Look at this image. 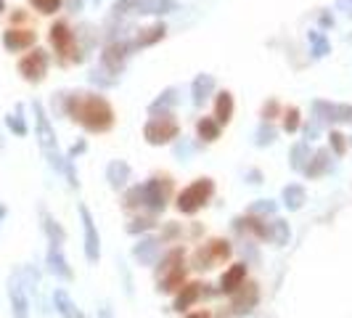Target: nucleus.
Wrapping results in <instances>:
<instances>
[{"instance_id":"nucleus-4","label":"nucleus","mask_w":352,"mask_h":318,"mask_svg":"<svg viewBox=\"0 0 352 318\" xmlns=\"http://www.w3.org/2000/svg\"><path fill=\"white\" fill-rule=\"evenodd\" d=\"M214 194V180L212 178H199L191 186H186L180 194H177V210L183 215H196Z\"/></svg>"},{"instance_id":"nucleus-6","label":"nucleus","mask_w":352,"mask_h":318,"mask_svg":"<svg viewBox=\"0 0 352 318\" xmlns=\"http://www.w3.org/2000/svg\"><path fill=\"white\" fill-rule=\"evenodd\" d=\"M177 8L175 0H120L114 14H138V17H164Z\"/></svg>"},{"instance_id":"nucleus-21","label":"nucleus","mask_w":352,"mask_h":318,"mask_svg":"<svg viewBox=\"0 0 352 318\" xmlns=\"http://www.w3.org/2000/svg\"><path fill=\"white\" fill-rule=\"evenodd\" d=\"M106 180H109V186H111L114 191L124 189V186H127V180H130V165L122 162V159L109 162V167H106Z\"/></svg>"},{"instance_id":"nucleus-15","label":"nucleus","mask_w":352,"mask_h":318,"mask_svg":"<svg viewBox=\"0 0 352 318\" xmlns=\"http://www.w3.org/2000/svg\"><path fill=\"white\" fill-rule=\"evenodd\" d=\"M318 123H352V104H331V101H313Z\"/></svg>"},{"instance_id":"nucleus-9","label":"nucleus","mask_w":352,"mask_h":318,"mask_svg":"<svg viewBox=\"0 0 352 318\" xmlns=\"http://www.w3.org/2000/svg\"><path fill=\"white\" fill-rule=\"evenodd\" d=\"M228 257H230L228 242H223V239H212V242H207L204 247L196 249L194 268H199V271H210V268H214V265L223 263V260H228Z\"/></svg>"},{"instance_id":"nucleus-46","label":"nucleus","mask_w":352,"mask_h":318,"mask_svg":"<svg viewBox=\"0 0 352 318\" xmlns=\"http://www.w3.org/2000/svg\"><path fill=\"white\" fill-rule=\"evenodd\" d=\"M80 6H82V0H72V3H69L72 11H80Z\"/></svg>"},{"instance_id":"nucleus-25","label":"nucleus","mask_w":352,"mask_h":318,"mask_svg":"<svg viewBox=\"0 0 352 318\" xmlns=\"http://www.w3.org/2000/svg\"><path fill=\"white\" fill-rule=\"evenodd\" d=\"M199 297H201V284H186V286L177 292L173 308H175L177 313H183V310H188Z\"/></svg>"},{"instance_id":"nucleus-35","label":"nucleus","mask_w":352,"mask_h":318,"mask_svg":"<svg viewBox=\"0 0 352 318\" xmlns=\"http://www.w3.org/2000/svg\"><path fill=\"white\" fill-rule=\"evenodd\" d=\"M283 130L286 133H297L300 130V109L297 106H289L286 114H283Z\"/></svg>"},{"instance_id":"nucleus-41","label":"nucleus","mask_w":352,"mask_h":318,"mask_svg":"<svg viewBox=\"0 0 352 318\" xmlns=\"http://www.w3.org/2000/svg\"><path fill=\"white\" fill-rule=\"evenodd\" d=\"M154 226H157V223H154L151 218H135V220L127 226V231H130V233H141V231H151Z\"/></svg>"},{"instance_id":"nucleus-45","label":"nucleus","mask_w":352,"mask_h":318,"mask_svg":"<svg viewBox=\"0 0 352 318\" xmlns=\"http://www.w3.org/2000/svg\"><path fill=\"white\" fill-rule=\"evenodd\" d=\"M98 318H114V316H111L109 308H98Z\"/></svg>"},{"instance_id":"nucleus-39","label":"nucleus","mask_w":352,"mask_h":318,"mask_svg":"<svg viewBox=\"0 0 352 318\" xmlns=\"http://www.w3.org/2000/svg\"><path fill=\"white\" fill-rule=\"evenodd\" d=\"M329 141H331V149H334L336 157H344V151H347V141H344V136H342V133H336V130H331V133H329Z\"/></svg>"},{"instance_id":"nucleus-7","label":"nucleus","mask_w":352,"mask_h":318,"mask_svg":"<svg viewBox=\"0 0 352 318\" xmlns=\"http://www.w3.org/2000/svg\"><path fill=\"white\" fill-rule=\"evenodd\" d=\"M133 51H135V43L133 40H114L101 53V67L109 74H120L124 70V64H127V59L133 56Z\"/></svg>"},{"instance_id":"nucleus-8","label":"nucleus","mask_w":352,"mask_h":318,"mask_svg":"<svg viewBox=\"0 0 352 318\" xmlns=\"http://www.w3.org/2000/svg\"><path fill=\"white\" fill-rule=\"evenodd\" d=\"M170 194H173L170 178H148L143 183V207H148L151 212H162L167 207Z\"/></svg>"},{"instance_id":"nucleus-28","label":"nucleus","mask_w":352,"mask_h":318,"mask_svg":"<svg viewBox=\"0 0 352 318\" xmlns=\"http://www.w3.org/2000/svg\"><path fill=\"white\" fill-rule=\"evenodd\" d=\"M220 127H223V125L217 123L214 117H201L199 125H196V133H199V138H201V141L212 143V141H217V138H220Z\"/></svg>"},{"instance_id":"nucleus-19","label":"nucleus","mask_w":352,"mask_h":318,"mask_svg":"<svg viewBox=\"0 0 352 318\" xmlns=\"http://www.w3.org/2000/svg\"><path fill=\"white\" fill-rule=\"evenodd\" d=\"M331 170V151L329 149H318L316 154H313V159L305 165V176L310 178V180H316V178H320V176H326Z\"/></svg>"},{"instance_id":"nucleus-24","label":"nucleus","mask_w":352,"mask_h":318,"mask_svg":"<svg viewBox=\"0 0 352 318\" xmlns=\"http://www.w3.org/2000/svg\"><path fill=\"white\" fill-rule=\"evenodd\" d=\"M281 199H283V207H286V210L297 212V210L305 207L307 194H305V189H302L300 183H289V186L281 191Z\"/></svg>"},{"instance_id":"nucleus-31","label":"nucleus","mask_w":352,"mask_h":318,"mask_svg":"<svg viewBox=\"0 0 352 318\" xmlns=\"http://www.w3.org/2000/svg\"><path fill=\"white\" fill-rule=\"evenodd\" d=\"M267 229H270V242H273V244H278V247L289 244V239H292V229H289V223H286V220H273Z\"/></svg>"},{"instance_id":"nucleus-10","label":"nucleus","mask_w":352,"mask_h":318,"mask_svg":"<svg viewBox=\"0 0 352 318\" xmlns=\"http://www.w3.org/2000/svg\"><path fill=\"white\" fill-rule=\"evenodd\" d=\"M48 53L43 48H35L30 51L21 61H19V74L27 80V83H40L45 74H48Z\"/></svg>"},{"instance_id":"nucleus-11","label":"nucleus","mask_w":352,"mask_h":318,"mask_svg":"<svg viewBox=\"0 0 352 318\" xmlns=\"http://www.w3.org/2000/svg\"><path fill=\"white\" fill-rule=\"evenodd\" d=\"M80 220H82V236H85V257L88 263H98L101 260V236L96 229V220L85 204H80Z\"/></svg>"},{"instance_id":"nucleus-16","label":"nucleus","mask_w":352,"mask_h":318,"mask_svg":"<svg viewBox=\"0 0 352 318\" xmlns=\"http://www.w3.org/2000/svg\"><path fill=\"white\" fill-rule=\"evenodd\" d=\"M45 265L56 279H64V282H72V268L69 260L64 257V244H48V255H45Z\"/></svg>"},{"instance_id":"nucleus-43","label":"nucleus","mask_w":352,"mask_h":318,"mask_svg":"<svg viewBox=\"0 0 352 318\" xmlns=\"http://www.w3.org/2000/svg\"><path fill=\"white\" fill-rule=\"evenodd\" d=\"M249 183H263V180H260V170H252V173H249Z\"/></svg>"},{"instance_id":"nucleus-18","label":"nucleus","mask_w":352,"mask_h":318,"mask_svg":"<svg viewBox=\"0 0 352 318\" xmlns=\"http://www.w3.org/2000/svg\"><path fill=\"white\" fill-rule=\"evenodd\" d=\"M159 252H162V242L154 239V236H146V239H141V242L133 247V257L141 265H157Z\"/></svg>"},{"instance_id":"nucleus-1","label":"nucleus","mask_w":352,"mask_h":318,"mask_svg":"<svg viewBox=\"0 0 352 318\" xmlns=\"http://www.w3.org/2000/svg\"><path fill=\"white\" fill-rule=\"evenodd\" d=\"M64 114L80 123L90 133H106L114 125V109L104 96L96 93H64L61 96Z\"/></svg>"},{"instance_id":"nucleus-47","label":"nucleus","mask_w":352,"mask_h":318,"mask_svg":"<svg viewBox=\"0 0 352 318\" xmlns=\"http://www.w3.org/2000/svg\"><path fill=\"white\" fill-rule=\"evenodd\" d=\"M8 215V210H6V204H0V223H3V218Z\"/></svg>"},{"instance_id":"nucleus-20","label":"nucleus","mask_w":352,"mask_h":318,"mask_svg":"<svg viewBox=\"0 0 352 318\" xmlns=\"http://www.w3.org/2000/svg\"><path fill=\"white\" fill-rule=\"evenodd\" d=\"M247 282V265L244 263H236L230 265L228 271L223 273V279H220V292H226V295H233L241 284Z\"/></svg>"},{"instance_id":"nucleus-38","label":"nucleus","mask_w":352,"mask_h":318,"mask_svg":"<svg viewBox=\"0 0 352 318\" xmlns=\"http://www.w3.org/2000/svg\"><path fill=\"white\" fill-rule=\"evenodd\" d=\"M124 207H143V186H133L124 196Z\"/></svg>"},{"instance_id":"nucleus-26","label":"nucleus","mask_w":352,"mask_h":318,"mask_svg":"<svg viewBox=\"0 0 352 318\" xmlns=\"http://www.w3.org/2000/svg\"><path fill=\"white\" fill-rule=\"evenodd\" d=\"M233 96H230L228 90H223V93H217V101H214V120L220 125H228L233 120Z\"/></svg>"},{"instance_id":"nucleus-17","label":"nucleus","mask_w":352,"mask_h":318,"mask_svg":"<svg viewBox=\"0 0 352 318\" xmlns=\"http://www.w3.org/2000/svg\"><path fill=\"white\" fill-rule=\"evenodd\" d=\"M35 40H37V35L32 30H16V27H11V30L3 32V48L11 53L27 51V48L35 45Z\"/></svg>"},{"instance_id":"nucleus-23","label":"nucleus","mask_w":352,"mask_h":318,"mask_svg":"<svg viewBox=\"0 0 352 318\" xmlns=\"http://www.w3.org/2000/svg\"><path fill=\"white\" fill-rule=\"evenodd\" d=\"M214 93V77L212 74H199L191 85V96H194V104L196 106H204L207 98Z\"/></svg>"},{"instance_id":"nucleus-12","label":"nucleus","mask_w":352,"mask_h":318,"mask_svg":"<svg viewBox=\"0 0 352 318\" xmlns=\"http://www.w3.org/2000/svg\"><path fill=\"white\" fill-rule=\"evenodd\" d=\"M260 302V286L254 282H244L236 292H233V300H230V308H233V316H249Z\"/></svg>"},{"instance_id":"nucleus-48","label":"nucleus","mask_w":352,"mask_h":318,"mask_svg":"<svg viewBox=\"0 0 352 318\" xmlns=\"http://www.w3.org/2000/svg\"><path fill=\"white\" fill-rule=\"evenodd\" d=\"M3 11H6V0H0V14H3Z\"/></svg>"},{"instance_id":"nucleus-22","label":"nucleus","mask_w":352,"mask_h":318,"mask_svg":"<svg viewBox=\"0 0 352 318\" xmlns=\"http://www.w3.org/2000/svg\"><path fill=\"white\" fill-rule=\"evenodd\" d=\"M53 305H56V310H58L61 318H90L77 308V302L72 300L64 289H56V292H53Z\"/></svg>"},{"instance_id":"nucleus-14","label":"nucleus","mask_w":352,"mask_h":318,"mask_svg":"<svg viewBox=\"0 0 352 318\" xmlns=\"http://www.w3.org/2000/svg\"><path fill=\"white\" fill-rule=\"evenodd\" d=\"M8 300H11L14 318H30V297H27V286L21 282V273H14L8 279Z\"/></svg>"},{"instance_id":"nucleus-34","label":"nucleus","mask_w":352,"mask_h":318,"mask_svg":"<svg viewBox=\"0 0 352 318\" xmlns=\"http://www.w3.org/2000/svg\"><path fill=\"white\" fill-rule=\"evenodd\" d=\"M310 43H313V56H316V59H323V56H326V53L331 51V45H329V40H326V37L320 35V32H318V30H313V32H310Z\"/></svg>"},{"instance_id":"nucleus-32","label":"nucleus","mask_w":352,"mask_h":318,"mask_svg":"<svg viewBox=\"0 0 352 318\" xmlns=\"http://www.w3.org/2000/svg\"><path fill=\"white\" fill-rule=\"evenodd\" d=\"M21 112H24V106L19 104L16 112L6 117V125H8V130H11L14 136H27V133H30V127H27V120H24V114H21Z\"/></svg>"},{"instance_id":"nucleus-13","label":"nucleus","mask_w":352,"mask_h":318,"mask_svg":"<svg viewBox=\"0 0 352 318\" xmlns=\"http://www.w3.org/2000/svg\"><path fill=\"white\" fill-rule=\"evenodd\" d=\"M51 45L56 48V53H58L61 59H74V61H77V53H74L77 35L72 32L67 21H56L51 27Z\"/></svg>"},{"instance_id":"nucleus-5","label":"nucleus","mask_w":352,"mask_h":318,"mask_svg":"<svg viewBox=\"0 0 352 318\" xmlns=\"http://www.w3.org/2000/svg\"><path fill=\"white\" fill-rule=\"evenodd\" d=\"M177 133H180V125L175 123V117L170 112L151 114V120L143 127V138L151 143V146H164V143L175 141Z\"/></svg>"},{"instance_id":"nucleus-37","label":"nucleus","mask_w":352,"mask_h":318,"mask_svg":"<svg viewBox=\"0 0 352 318\" xmlns=\"http://www.w3.org/2000/svg\"><path fill=\"white\" fill-rule=\"evenodd\" d=\"M32 6H35L40 14H56L58 8H61V3L64 0H30Z\"/></svg>"},{"instance_id":"nucleus-33","label":"nucleus","mask_w":352,"mask_h":318,"mask_svg":"<svg viewBox=\"0 0 352 318\" xmlns=\"http://www.w3.org/2000/svg\"><path fill=\"white\" fill-rule=\"evenodd\" d=\"M175 101H177L175 90H173V88H170V90H164V93L159 96L157 101H154V104L148 106V112H151V114H159V112H170V109L175 106Z\"/></svg>"},{"instance_id":"nucleus-36","label":"nucleus","mask_w":352,"mask_h":318,"mask_svg":"<svg viewBox=\"0 0 352 318\" xmlns=\"http://www.w3.org/2000/svg\"><path fill=\"white\" fill-rule=\"evenodd\" d=\"M276 141V127L270 123H263L257 130V146H267V143Z\"/></svg>"},{"instance_id":"nucleus-42","label":"nucleus","mask_w":352,"mask_h":318,"mask_svg":"<svg viewBox=\"0 0 352 318\" xmlns=\"http://www.w3.org/2000/svg\"><path fill=\"white\" fill-rule=\"evenodd\" d=\"M276 112H278V104H276V101H270V104H265L263 117L265 120H270V114H276Z\"/></svg>"},{"instance_id":"nucleus-30","label":"nucleus","mask_w":352,"mask_h":318,"mask_svg":"<svg viewBox=\"0 0 352 318\" xmlns=\"http://www.w3.org/2000/svg\"><path fill=\"white\" fill-rule=\"evenodd\" d=\"M164 32H167V27H164V24H154V27L143 30L141 35L135 37L133 43H135V48H148V45H154V43H159V40L164 37Z\"/></svg>"},{"instance_id":"nucleus-2","label":"nucleus","mask_w":352,"mask_h":318,"mask_svg":"<svg viewBox=\"0 0 352 318\" xmlns=\"http://www.w3.org/2000/svg\"><path fill=\"white\" fill-rule=\"evenodd\" d=\"M32 112H35V133H37V143H40V149H43V154L48 159V165H51L53 170H58V173H64L67 170V157H61V151H58V138H56V130H53L51 120H48V114H45V109L40 101L32 104Z\"/></svg>"},{"instance_id":"nucleus-27","label":"nucleus","mask_w":352,"mask_h":318,"mask_svg":"<svg viewBox=\"0 0 352 318\" xmlns=\"http://www.w3.org/2000/svg\"><path fill=\"white\" fill-rule=\"evenodd\" d=\"M40 218H43V231H45V236H48V244H64V242H67V231L61 229L45 210L40 212Z\"/></svg>"},{"instance_id":"nucleus-3","label":"nucleus","mask_w":352,"mask_h":318,"mask_svg":"<svg viewBox=\"0 0 352 318\" xmlns=\"http://www.w3.org/2000/svg\"><path fill=\"white\" fill-rule=\"evenodd\" d=\"M183 279H186V268H183V249H170L167 255H164V260L159 263V271H157V289L162 295H167V292H175L183 286Z\"/></svg>"},{"instance_id":"nucleus-44","label":"nucleus","mask_w":352,"mask_h":318,"mask_svg":"<svg viewBox=\"0 0 352 318\" xmlns=\"http://www.w3.org/2000/svg\"><path fill=\"white\" fill-rule=\"evenodd\" d=\"M186 318H212V316L207 313V310H196V313H188Z\"/></svg>"},{"instance_id":"nucleus-29","label":"nucleus","mask_w":352,"mask_h":318,"mask_svg":"<svg viewBox=\"0 0 352 318\" xmlns=\"http://www.w3.org/2000/svg\"><path fill=\"white\" fill-rule=\"evenodd\" d=\"M310 162V146L305 141L294 143L292 146V151H289V165H292V170H305V165Z\"/></svg>"},{"instance_id":"nucleus-40","label":"nucleus","mask_w":352,"mask_h":318,"mask_svg":"<svg viewBox=\"0 0 352 318\" xmlns=\"http://www.w3.org/2000/svg\"><path fill=\"white\" fill-rule=\"evenodd\" d=\"M252 215H273L276 212V204L270 202V199H260V202H254L252 207H249Z\"/></svg>"}]
</instances>
